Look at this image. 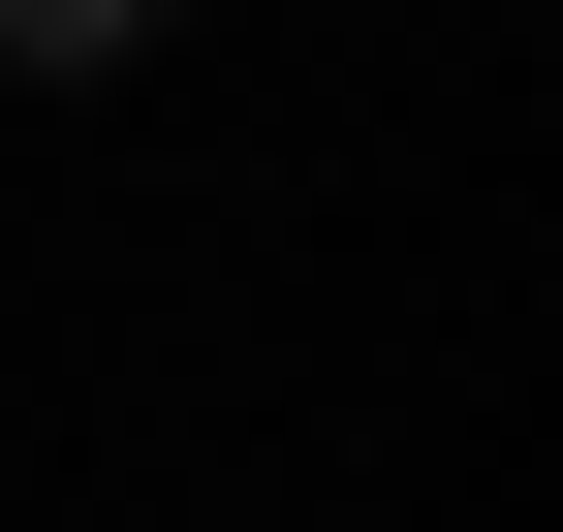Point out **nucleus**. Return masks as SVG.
Instances as JSON below:
<instances>
[{
  "instance_id": "f257e3e1",
  "label": "nucleus",
  "mask_w": 563,
  "mask_h": 532,
  "mask_svg": "<svg viewBox=\"0 0 563 532\" xmlns=\"http://www.w3.org/2000/svg\"><path fill=\"white\" fill-rule=\"evenodd\" d=\"M0 63H32V95H95V63H157V0H0Z\"/></svg>"
}]
</instances>
